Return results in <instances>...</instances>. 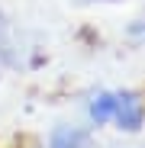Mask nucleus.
Instances as JSON below:
<instances>
[{
    "label": "nucleus",
    "instance_id": "obj_5",
    "mask_svg": "<svg viewBox=\"0 0 145 148\" xmlns=\"http://www.w3.org/2000/svg\"><path fill=\"white\" fill-rule=\"evenodd\" d=\"M123 39L135 48H145V19H129L123 29Z\"/></svg>",
    "mask_w": 145,
    "mask_h": 148
},
{
    "label": "nucleus",
    "instance_id": "obj_6",
    "mask_svg": "<svg viewBox=\"0 0 145 148\" xmlns=\"http://www.w3.org/2000/svg\"><path fill=\"white\" fill-rule=\"evenodd\" d=\"M90 3H110V7H116V3H126V0H90Z\"/></svg>",
    "mask_w": 145,
    "mask_h": 148
},
{
    "label": "nucleus",
    "instance_id": "obj_2",
    "mask_svg": "<svg viewBox=\"0 0 145 148\" xmlns=\"http://www.w3.org/2000/svg\"><path fill=\"white\" fill-rule=\"evenodd\" d=\"M45 148H103L97 129L81 122H55L45 135Z\"/></svg>",
    "mask_w": 145,
    "mask_h": 148
},
{
    "label": "nucleus",
    "instance_id": "obj_8",
    "mask_svg": "<svg viewBox=\"0 0 145 148\" xmlns=\"http://www.w3.org/2000/svg\"><path fill=\"white\" fill-rule=\"evenodd\" d=\"M0 71H3V64H0Z\"/></svg>",
    "mask_w": 145,
    "mask_h": 148
},
{
    "label": "nucleus",
    "instance_id": "obj_4",
    "mask_svg": "<svg viewBox=\"0 0 145 148\" xmlns=\"http://www.w3.org/2000/svg\"><path fill=\"white\" fill-rule=\"evenodd\" d=\"M0 64H19V58H16V45H13V23H10V16L0 10Z\"/></svg>",
    "mask_w": 145,
    "mask_h": 148
},
{
    "label": "nucleus",
    "instance_id": "obj_3",
    "mask_svg": "<svg viewBox=\"0 0 145 148\" xmlns=\"http://www.w3.org/2000/svg\"><path fill=\"white\" fill-rule=\"evenodd\" d=\"M113 113H116V90H110V87L93 90L84 103V116H87L90 129H107L113 122Z\"/></svg>",
    "mask_w": 145,
    "mask_h": 148
},
{
    "label": "nucleus",
    "instance_id": "obj_1",
    "mask_svg": "<svg viewBox=\"0 0 145 148\" xmlns=\"http://www.w3.org/2000/svg\"><path fill=\"white\" fill-rule=\"evenodd\" d=\"M110 126L119 135H139L145 129V93L135 87L116 90V113Z\"/></svg>",
    "mask_w": 145,
    "mask_h": 148
},
{
    "label": "nucleus",
    "instance_id": "obj_7",
    "mask_svg": "<svg viewBox=\"0 0 145 148\" xmlns=\"http://www.w3.org/2000/svg\"><path fill=\"white\" fill-rule=\"evenodd\" d=\"M135 148H145V145H135Z\"/></svg>",
    "mask_w": 145,
    "mask_h": 148
}]
</instances>
